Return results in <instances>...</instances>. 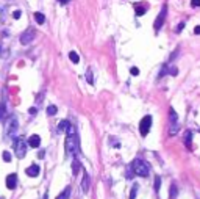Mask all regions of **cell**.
Wrapping results in <instances>:
<instances>
[{"label": "cell", "mask_w": 200, "mask_h": 199, "mask_svg": "<svg viewBox=\"0 0 200 199\" xmlns=\"http://www.w3.org/2000/svg\"><path fill=\"white\" fill-rule=\"evenodd\" d=\"M66 151L67 154H77L78 151V140H77V135H75V127L70 125V129L67 132V138H66Z\"/></svg>", "instance_id": "obj_1"}, {"label": "cell", "mask_w": 200, "mask_h": 199, "mask_svg": "<svg viewBox=\"0 0 200 199\" xmlns=\"http://www.w3.org/2000/svg\"><path fill=\"white\" fill-rule=\"evenodd\" d=\"M131 169H133V173H134L136 176H141V177H147V176H149V173H150L149 165L145 163L144 160H139V158L133 160V163H131Z\"/></svg>", "instance_id": "obj_2"}, {"label": "cell", "mask_w": 200, "mask_h": 199, "mask_svg": "<svg viewBox=\"0 0 200 199\" xmlns=\"http://www.w3.org/2000/svg\"><path fill=\"white\" fill-rule=\"evenodd\" d=\"M14 151H16V157L17 158H24L25 154H27V143L25 138L22 137H17L14 140Z\"/></svg>", "instance_id": "obj_3"}, {"label": "cell", "mask_w": 200, "mask_h": 199, "mask_svg": "<svg viewBox=\"0 0 200 199\" xmlns=\"http://www.w3.org/2000/svg\"><path fill=\"white\" fill-rule=\"evenodd\" d=\"M178 132V116L174 108H169V135H175Z\"/></svg>", "instance_id": "obj_4"}, {"label": "cell", "mask_w": 200, "mask_h": 199, "mask_svg": "<svg viewBox=\"0 0 200 199\" xmlns=\"http://www.w3.org/2000/svg\"><path fill=\"white\" fill-rule=\"evenodd\" d=\"M150 127H152V116L147 114V116H144L139 122V132H141L142 137H145V135L150 132Z\"/></svg>", "instance_id": "obj_5"}, {"label": "cell", "mask_w": 200, "mask_h": 199, "mask_svg": "<svg viewBox=\"0 0 200 199\" xmlns=\"http://www.w3.org/2000/svg\"><path fill=\"white\" fill-rule=\"evenodd\" d=\"M166 13H167V6L163 5L158 17L155 19V24H153V28H155V32H160V28L163 27V24H164V21H166Z\"/></svg>", "instance_id": "obj_6"}, {"label": "cell", "mask_w": 200, "mask_h": 199, "mask_svg": "<svg viewBox=\"0 0 200 199\" xmlns=\"http://www.w3.org/2000/svg\"><path fill=\"white\" fill-rule=\"evenodd\" d=\"M17 130V118L16 116H11L6 122V129H5V137H11L14 135V132Z\"/></svg>", "instance_id": "obj_7"}, {"label": "cell", "mask_w": 200, "mask_h": 199, "mask_svg": "<svg viewBox=\"0 0 200 199\" xmlns=\"http://www.w3.org/2000/svg\"><path fill=\"white\" fill-rule=\"evenodd\" d=\"M34 36H36V33H34V30H27L25 33H22L21 35V44H24V46H25V44H30L33 39H34Z\"/></svg>", "instance_id": "obj_8"}, {"label": "cell", "mask_w": 200, "mask_h": 199, "mask_svg": "<svg viewBox=\"0 0 200 199\" xmlns=\"http://www.w3.org/2000/svg\"><path fill=\"white\" fill-rule=\"evenodd\" d=\"M17 185V176L16 174H8L6 176V188L8 190H14Z\"/></svg>", "instance_id": "obj_9"}, {"label": "cell", "mask_w": 200, "mask_h": 199, "mask_svg": "<svg viewBox=\"0 0 200 199\" xmlns=\"http://www.w3.org/2000/svg\"><path fill=\"white\" fill-rule=\"evenodd\" d=\"M39 166L38 165H31V166H28V168H27V171H25V173H27V176H30V177H38L39 176Z\"/></svg>", "instance_id": "obj_10"}, {"label": "cell", "mask_w": 200, "mask_h": 199, "mask_svg": "<svg viewBox=\"0 0 200 199\" xmlns=\"http://www.w3.org/2000/svg\"><path fill=\"white\" fill-rule=\"evenodd\" d=\"M39 144H41V137L39 135H31V137L28 138V146L30 148H39Z\"/></svg>", "instance_id": "obj_11"}, {"label": "cell", "mask_w": 200, "mask_h": 199, "mask_svg": "<svg viewBox=\"0 0 200 199\" xmlns=\"http://www.w3.org/2000/svg\"><path fill=\"white\" fill-rule=\"evenodd\" d=\"M89 185H91V177L86 173L85 177H83V182H81V190H83V193H88L89 191Z\"/></svg>", "instance_id": "obj_12"}, {"label": "cell", "mask_w": 200, "mask_h": 199, "mask_svg": "<svg viewBox=\"0 0 200 199\" xmlns=\"http://www.w3.org/2000/svg\"><path fill=\"white\" fill-rule=\"evenodd\" d=\"M69 129H70V122L67 119L60 121V124H58V130L60 132H69Z\"/></svg>", "instance_id": "obj_13"}, {"label": "cell", "mask_w": 200, "mask_h": 199, "mask_svg": "<svg viewBox=\"0 0 200 199\" xmlns=\"http://www.w3.org/2000/svg\"><path fill=\"white\" fill-rule=\"evenodd\" d=\"M69 196H70V187H66L64 191H63L61 194H58L56 199H69Z\"/></svg>", "instance_id": "obj_14"}, {"label": "cell", "mask_w": 200, "mask_h": 199, "mask_svg": "<svg viewBox=\"0 0 200 199\" xmlns=\"http://www.w3.org/2000/svg\"><path fill=\"white\" fill-rule=\"evenodd\" d=\"M69 58H70V61L72 63H80V57H78V53L77 52H69Z\"/></svg>", "instance_id": "obj_15"}, {"label": "cell", "mask_w": 200, "mask_h": 199, "mask_svg": "<svg viewBox=\"0 0 200 199\" xmlns=\"http://www.w3.org/2000/svg\"><path fill=\"white\" fill-rule=\"evenodd\" d=\"M34 21L38 24H44L45 22V16L42 13H34Z\"/></svg>", "instance_id": "obj_16"}, {"label": "cell", "mask_w": 200, "mask_h": 199, "mask_svg": "<svg viewBox=\"0 0 200 199\" xmlns=\"http://www.w3.org/2000/svg\"><path fill=\"white\" fill-rule=\"evenodd\" d=\"M177 194H178V188H177L175 184H172V187H170V197L169 199H175Z\"/></svg>", "instance_id": "obj_17"}, {"label": "cell", "mask_w": 200, "mask_h": 199, "mask_svg": "<svg viewBox=\"0 0 200 199\" xmlns=\"http://www.w3.org/2000/svg\"><path fill=\"white\" fill-rule=\"evenodd\" d=\"M56 111H58L56 105H49V107H47V114H49V116H55Z\"/></svg>", "instance_id": "obj_18"}, {"label": "cell", "mask_w": 200, "mask_h": 199, "mask_svg": "<svg viewBox=\"0 0 200 199\" xmlns=\"http://www.w3.org/2000/svg\"><path fill=\"white\" fill-rule=\"evenodd\" d=\"M6 118V107H5V102L0 104V119H5Z\"/></svg>", "instance_id": "obj_19"}, {"label": "cell", "mask_w": 200, "mask_h": 199, "mask_svg": "<svg viewBox=\"0 0 200 199\" xmlns=\"http://www.w3.org/2000/svg\"><path fill=\"white\" fill-rule=\"evenodd\" d=\"M138 188H139V185H138V184H134V185L131 187V191H130V199H134V197H136V194H138Z\"/></svg>", "instance_id": "obj_20"}, {"label": "cell", "mask_w": 200, "mask_h": 199, "mask_svg": "<svg viewBox=\"0 0 200 199\" xmlns=\"http://www.w3.org/2000/svg\"><path fill=\"white\" fill-rule=\"evenodd\" d=\"M185 144H186V146L191 149V132H189V130L185 133Z\"/></svg>", "instance_id": "obj_21"}, {"label": "cell", "mask_w": 200, "mask_h": 199, "mask_svg": "<svg viewBox=\"0 0 200 199\" xmlns=\"http://www.w3.org/2000/svg\"><path fill=\"white\" fill-rule=\"evenodd\" d=\"M153 187H155V191L158 193V191H160V187H161V177H160V176L155 177V185H153Z\"/></svg>", "instance_id": "obj_22"}, {"label": "cell", "mask_w": 200, "mask_h": 199, "mask_svg": "<svg viewBox=\"0 0 200 199\" xmlns=\"http://www.w3.org/2000/svg\"><path fill=\"white\" fill-rule=\"evenodd\" d=\"M86 80H88V83H91V85L94 83V78H92V71H91V69H88V72H86Z\"/></svg>", "instance_id": "obj_23"}, {"label": "cell", "mask_w": 200, "mask_h": 199, "mask_svg": "<svg viewBox=\"0 0 200 199\" xmlns=\"http://www.w3.org/2000/svg\"><path fill=\"white\" fill-rule=\"evenodd\" d=\"M136 14H138V16L145 14V8H144V6H141V5H136Z\"/></svg>", "instance_id": "obj_24"}, {"label": "cell", "mask_w": 200, "mask_h": 199, "mask_svg": "<svg viewBox=\"0 0 200 199\" xmlns=\"http://www.w3.org/2000/svg\"><path fill=\"white\" fill-rule=\"evenodd\" d=\"M78 169H80V163L75 160V161H74V165H72V173L77 174V171H78Z\"/></svg>", "instance_id": "obj_25"}, {"label": "cell", "mask_w": 200, "mask_h": 199, "mask_svg": "<svg viewBox=\"0 0 200 199\" xmlns=\"http://www.w3.org/2000/svg\"><path fill=\"white\" fill-rule=\"evenodd\" d=\"M3 160H5V161H10V160H11V154L8 152V151L3 152Z\"/></svg>", "instance_id": "obj_26"}, {"label": "cell", "mask_w": 200, "mask_h": 199, "mask_svg": "<svg viewBox=\"0 0 200 199\" xmlns=\"http://www.w3.org/2000/svg\"><path fill=\"white\" fill-rule=\"evenodd\" d=\"M130 72H131V75H139V69L138 68H131Z\"/></svg>", "instance_id": "obj_27"}, {"label": "cell", "mask_w": 200, "mask_h": 199, "mask_svg": "<svg viewBox=\"0 0 200 199\" xmlns=\"http://www.w3.org/2000/svg\"><path fill=\"white\" fill-rule=\"evenodd\" d=\"M183 28H185V22H180V24H178V27H177V33H180Z\"/></svg>", "instance_id": "obj_28"}, {"label": "cell", "mask_w": 200, "mask_h": 199, "mask_svg": "<svg viewBox=\"0 0 200 199\" xmlns=\"http://www.w3.org/2000/svg\"><path fill=\"white\" fill-rule=\"evenodd\" d=\"M21 13H22V11H19V10H16V11L13 13V17H14V19H19V17H21Z\"/></svg>", "instance_id": "obj_29"}, {"label": "cell", "mask_w": 200, "mask_h": 199, "mask_svg": "<svg viewBox=\"0 0 200 199\" xmlns=\"http://www.w3.org/2000/svg\"><path fill=\"white\" fill-rule=\"evenodd\" d=\"M169 72H170V74H172V75H177V74H178V71H177V68H169Z\"/></svg>", "instance_id": "obj_30"}, {"label": "cell", "mask_w": 200, "mask_h": 199, "mask_svg": "<svg viewBox=\"0 0 200 199\" xmlns=\"http://www.w3.org/2000/svg\"><path fill=\"white\" fill-rule=\"evenodd\" d=\"M191 6H200V0H191Z\"/></svg>", "instance_id": "obj_31"}, {"label": "cell", "mask_w": 200, "mask_h": 199, "mask_svg": "<svg viewBox=\"0 0 200 199\" xmlns=\"http://www.w3.org/2000/svg\"><path fill=\"white\" fill-rule=\"evenodd\" d=\"M28 113H30V114H36V108H34V107H31L30 110H28Z\"/></svg>", "instance_id": "obj_32"}, {"label": "cell", "mask_w": 200, "mask_h": 199, "mask_svg": "<svg viewBox=\"0 0 200 199\" xmlns=\"http://www.w3.org/2000/svg\"><path fill=\"white\" fill-rule=\"evenodd\" d=\"M194 33H195V35H200V25H197L195 28H194Z\"/></svg>", "instance_id": "obj_33"}, {"label": "cell", "mask_w": 200, "mask_h": 199, "mask_svg": "<svg viewBox=\"0 0 200 199\" xmlns=\"http://www.w3.org/2000/svg\"><path fill=\"white\" fill-rule=\"evenodd\" d=\"M58 2H60V3H63V5H64V3H67V2H69V0H58Z\"/></svg>", "instance_id": "obj_34"}, {"label": "cell", "mask_w": 200, "mask_h": 199, "mask_svg": "<svg viewBox=\"0 0 200 199\" xmlns=\"http://www.w3.org/2000/svg\"><path fill=\"white\" fill-rule=\"evenodd\" d=\"M42 199H47V194H44V197H42Z\"/></svg>", "instance_id": "obj_35"}]
</instances>
